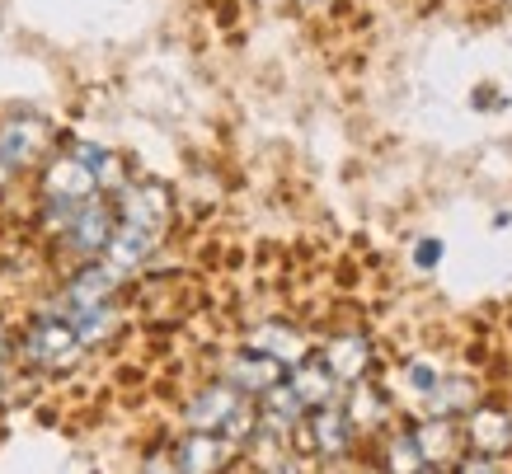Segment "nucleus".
I'll return each instance as SVG.
<instances>
[{"label":"nucleus","mask_w":512,"mask_h":474,"mask_svg":"<svg viewBox=\"0 0 512 474\" xmlns=\"http://www.w3.org/2000/svg\"><path fill=\"white\" fill-rule=\"evenodd\" d=\"M47 146V123H38V118H15V123L0 127V155L10 160V169L29 165L33 155H43Z\"/></svg>","instance_id":"nucleus-7"},{"label":"nucleus","mask_w":512,"mask_h":474,"mask_svg":"<svg viewBox=\"0 0 512 474\" xmlns=\"http://www.w3.org/2000/svg\"><path fill=\"white\" fill-rule=\"evenodd\" d=\"M43 188L52 202H90L94 198V174L80 165L76 155H66V160H52V165H47Z\"/></svg>","instance_id":"nucleus-5"},{"label":"nucleus","mask_w":512,"mask_h":474,"mask_svg":"<svg viewBox=\"0 0 512 474\" xmlns=\"http://www.w3.org/2000/svg\"><path fill=\"white\" fill-rule=\"evenodd\" d=\"M109 235H113V216L104 202H80L76 216L66 221V240L76 249H85V254H94V249H109Z\"/></svg>","instance_id":"nucleus-6"},{"label":"nucleus","mask_w":512,"mask_h":474,"mask_svg":"<svg viewBox=\"0 0 512 474\" xmlns=\"http://www.w3.org/2000/svg\"><path fill=\"white\" fill-rule=\"evenodd\" d=\"M249 423H254V413H249L245 395H240L235 385H212V390H202V395L188 404V428L193 432L240 437V432H249Z\"/></svg>","instance_id":"nucleus-1"},{"label":"nucleus","mask_w":512,"mask_h":474,"mask_svg":"<svg viewBox=\"0 0 512 474\" xmlns=\"http://www.w3.org/2000/svg\"><path fill=\"white\" fill-rule=\"evenodd\" d=\"M151 249H156V235L123 221V226H113V235H109V268H118V273H123V268H137Z\"/></svg>","instance_id":"nucleus-9"},{"label":"nucleus","mask_w":512,"mask_h":474,"mask_svg":"<svg viewBox=\"0 0 512 474\" xmlns=\"http://www.w3.org/2000/svg\"><path fill=\"white\" fill-rule=\"evenodd\" d=\"M512 442V423L503 413H480L475 423H470V446H480V451H503Z\"/></svg>","instance_id":"nucleus-15"},{"label":"nucleus","mask_w":512,"mask_h":474,"mask_svg":"<svg viewBox=\"0 0 512 474\" xmlns=\"http://www.w3.org/2000/svg\"><path fill=\"white\" fill-rule=\"evenodd\" d=\"M296 399H301V409H325L329 399H334V376H329L325 367H296L292 385H287Z\"/></svg>","instance_id":"nucleus-12"},{"label":"nucleus","mask_w":512,"mask_h":474,"mask_svg":"<svg viewBox=\"0 0 512 474\" xmlns=\"http://www.w3.org/2000/svg\"><path fill=\"white\" fill-rule=\"evenodd\" d=\"M409 385H414L419 395H437V371L428 367V362H414V367H409Z\"/></svg>","instance_id":"nucleus-17"},{"label":"nucleus","mask_w":512,"mask_h":474,"mask_svg":"<svg viewBox=\"0 0 512 474\" xmlns=\"http://www.w3.org/2000/svg\"><path fill=\"white\" fill-rule=\"evenodd\" d=\"M113 287H118V268H85V273L71 282L66 301H71L76 310H85V306H109Z\"/></svg>","instance_id":"nucleus-11"},{"label":"nucleus","mask_w":512,"mask_h":474,"mask_svg":"<svg viewBox=\"0 0 512 474\" xmlns=\"http://www.w3.org/2000/svg\"><path fill=\"white\" fill-rule=\"evenodd\" d=\"M10 174H15V169H10V160H5V155H0V184H5V179H10Z\"/></svg>","instance_id":"nucleus-21"},{"label":"nucleus","mask_w":512,"mask_h":474,"mask_svg":"<svg viewBox=\"0 0 512 474\" xmlns=\"http://www.w3.org/2000/svg\"><path fill=\"white\" fill-rule=\"evenodd\" d=\"M414 263H419V268H437V263H442V240H423V245L414 249Z\"/></svg>","instance_id":"nucleus-18"},{"label":"nucleus","mask_w":512,"mask_h":474,"mask_svg":"<svg viewBox=\"0 0 512 474\" xmlns=\"http://www.w3.org/2000/svg\"><path fill=\"white\" fill-rule=\"evenodd\" d=\"M80 352H85V343L76 338V329H71V320H38L29 329V338H24V357H29L33 367H47V371H57V367H71Z\"/></svg>","instance_id":"nucleus-2"},{"label":"nucleus","mask_w":512,"mask_h":474,"mask_svg":"<svg viewBox=\"0 0 512 474\" xmlns=\"http://www.w3.org/2000/svg\"><path fill=\"white\" fill-rule=\"evenodd\" d=\"M508 10H512V0H508Z\"/></svg>","instance_id":"nucleus-22"},{"label":"nucleus","mask_w":512,"mask_h":474,"mask_svg":"<svg viewBox=\"0 0 512 474\" xmlns=\"http://www.w3.org/2000/svg\"><path fill=\"white\" fill-rule=\"evenodd\" d=\"M423 465V451L414 437H395L390 442V474H419Z\"/></svg>","instance_id":"nucleus-16"},{"label":"nucleus","mask_w":512,"mask_h":474,"mask_svg":"<svg viewBox=\"0 0 512 474\" xmlns=\"http://www.w3.org/2000/svg\"><path fill=\"white\" fill-rule=\"evenodd\" d=\"M461 474H498V470H494V465H489V460H470V465H466V470H461Z\"/></svg>","instance_id":"nucleus-19"},{"label":"nucleus","mask_w":512,"mask_h":474,"mask_svg":"<svg viewBox=\"0 0 512 474\" xmlns=\"http://www.w3.org/2000/svg\"><path fill=\"white\" fill-rule=\"evenodd\" d=\"M141 474H179V470H174V465H165V460H151Z\"/></svg>","instance_id":"nucleus-20"},{"label":"nucleus","mask_w":512,"mask_h":474,"mask_svg":"<svg viewBox=\"0 0 512 474\" xmlns=\"http://www.w3.org/2000/svg\"><path fill=\"white\" fill-rule=\"evenodd\" d=\"M123 221H127V226H141V230H151V235H160V230H165V221H170V193H165L160 184L127 188Z\"/></svg>","instance_id":"nucleus-4"},{"label":"nucleus","mask_w":512,"mask_h":474,"mask_svg":"<svg viewBox=\"0 0 512 474\" xmlns=\"http://www.w3.org/2000/svg\"><path fill=\"white\" fill-rule=\"evenodd\" d=\"M231 385L240 395H268L273 385H282V362L264 357V352H240L231 362Z\"/></svg>","instance_id":"nucleus-8"},{"label":"nucleus","mask_w":512,"mask_h":474,"mask_svg":"<svg viewBox=\"0 0 512 474\" xmlns=\"http://www.w3.org/2000/svg\"><path fill=\"white\" fill-rule=\"evenodd\" d=\"M226 456H231L226 437H217V432H188L184 446L174 451V470L179 474H217L221 465H226Z\"/></svg>","instance_id":"nucleus-3"},{"label":"nucleus","mask_w":512,"mask_h":474,"mask_svg":"<svg viewBox=\"0 0 512 474\" xmlns=\"http://www.w3.org/2000/svg\"><path fill=\"white\" fill-rule=\"evenodd\" d=\"M325 371L334 376V381H357L362 371H367V338H334L325 352Z\"/></svg>","instance_id":"nucleus-10"},{"label":"nucleus","mask_w":512,"mask_h":474,"mask_svg":"<svg viewBox=\"0 0 512 474\" xmlns=\"http://www.w3.org/2000/svg\"><path fill=\"white\" fill-rule=\"evenodd\" d=\"M311 437H315V446L325 451V456H339L343 446H348V437H353V428H348V413H339V409H320L315 413V423H311Z\"/></svg>","instance_id":"nucleus-13"},{"label":"nucleus","mask_w":512,"mask_h":474,"mask_svg":"<svg viewBox=\"0 0 512 474\" xmlns=\"http://www.w3.org/2000/svg\"><path fill=\"white\" fill-rule=\"evenodd\" d=\"M249 348L264 352V357H273V362H301V338L292 334V329H282V324H268V329H259V334L249 338Z\"/></svg>","instance_id":"nucleus-14"}]
</instances>
